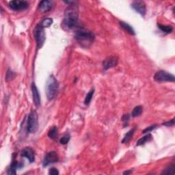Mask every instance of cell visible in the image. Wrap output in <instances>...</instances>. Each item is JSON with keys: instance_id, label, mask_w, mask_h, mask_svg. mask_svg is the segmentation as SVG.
<instances>
[{"instance_id": "obj_18", "label": "cell", "mask_w": 175, "mask_h": 175, "mask_svg": "<svg viewBox=\"0 0 175 175\" xmlns=\"http://www.w3.org/2000/svg\"><path fill=\"white\" fill-rule=\"evenodd\" d=\"M48 136L52 140H55L58 138V128L53 126L48 132Z\"/></svg>"}, {"instance_id": "obj_29", "label": "cell", "mask_w": 175, "mask_h": 175, "mask_svg": "<svg viewBox=\"0 0 175 175\" xmlns=\"http://www.w3.org/2000/svg\"><path fill=\"white\" fill-rule=\"evenodd\" d=\"M163 125H165V126H166V127L174 126V118H173V119H172L171 120H170V121H168V122H163Z\"/></svg>"}, {"instance_id": "obj_20", "label": "cell", "mask_w": 175, "mask_h": 175, "mask_svg": "<svg viewBox=\"0 0 175 175\" xmlns=\"http://www.w3.org/2000/svg\"><path fill=\"white\" fill-rule=\"evenodd\" d=\"M142 112H143L142 106H141V105H138V106H136L135 108L133 109V112H132V114H131V116L134 118L137 117V116H139L142 113Z\"/></svg>"}, {"instance_id": "obj_16", "label": "cell", "mask_w": 175, "mask_h": 175, "mask_svg": "<svg viewBox=\"0 0 175 175\" xmlns=\"http://www.w3.org/2000/svg\"><path fill=\"white\" fill-rule=\"evenodd\" d=\"M135 130H136L135 128H133V129L130 130L129 132H127V133L125 134L124 138H123L122 140V144H127L131 140L132 138H133L134 132H135Z\"/></svg>"}, {"instance_id": "obj_8", "label": "cell", "mask_w": 175, "mask_h": 175, "mask_svg": "<svg viewBox=\"0 0 175 175\" xmlns=\"http://www.w3.org/2000/svg\"><path fill=\"white\" fill-rule=\"evenodd\" d=\"M9 6L14 10H23L28 8L29 3L23 0H15L9 2Z\"/></svg>"}, {"instance_id": "obj_26", "label": "cell", "mask_w": 175, "mask_h": 175, "mask_svg": "<svg viewBox=\"0 0 175 175\" xmlns=\"http://www.w3.org/2000/svg\"><path fill=\"white\" fill-rule=\"evenodd\" d=\"M130 118V115L129 114H124L123 116L122 117V121L124 123V127H127L128 125V122H129V120Z\"/></svg>"}, {"instance_id": "obj_27", "label": "cell", "mask_w": 175, "mask_h": 175, "mask_svg": "<svg viewBox=\"0 0 175 175\" xmlns=\"http://www.w3.org/2000/svg\"><path fill=\"white\" fill-rule=\"evenodd\" d=\"M156 127H157V125H151V126L146 128V129L143 131V133H149V132H151L152 131V130H154L155 129Z\"/></svg>"}, {"instance_id": "obj_7", "label": "cell", "mask_w": 175, "mask_h": 175, "mask_svg": "<svg viewBox=\"0 0 175 175\" xmlns=\"http://www.w3.org/2000/svg\"><path fill=\"white\" fill-rule=\"evenodd\" d=\"M58 161H59V157H58L57 152L55 151L49 152L44 157L43 161H42V166L44 167H47L51 163H57Z\"/></svg>"}, {"instance_id": "obj_22", "label": "cell", "mask_w": 175, "mask_h": 175, "mask_svg": "<svg viewBox=\"0 0 175 175\" xmlns=\"http://www.w3.org/2000/svg\"><path fill=\"white\" fill-rule=\"evenodd\" d=\"M174 165L171 164L165 170H163V171L161 172V174H174Z\"/></svg>"}, {"instance_id": "obj_13", "label": "cell", "mask_w": 175, "mask_h": 175, "mask_svg": "<svg viewBox=\"0 0 175 175\" xmlns=\"http://www.w3.org/2000/svg\"><path fill=\"white\" fill-rule=\"evenodd\" d=\"M53 6V3L51 1L49 0H43L41 1L39 4V9L42 12H48L51 10Z\"/></svg>"}, {"instance_id": "obj_30", "label": "cell", "mask_w": 175, "mask_h": 175, "mask_svg": "<svg viewBox=\"0 0 175 175\" xmlns=\"http://www.w3.org/2000/svg\"><path fill=\"white\" fill-rule=\"evenodd\" d=\"M131 172H132L131 170H128V171H125V172H123V174H131Z\"/></svg>"}, {"instance_id": "obj_25", "label": "cell", "mask_w": 175, "mask_h": 175, "mask_svg": "<svg viewBox=\"0 0 175 175\" xmlns=\"http://www.w3.org/2000/svg\"><path fill=\"white\" fill-rule=\"evenodd\" d=\"M70 139V135H69V134H66V135L64 136L61 139H60V143L62 144H66L69 142Z\"/></svg>"}, {"instance_id": "obj_11", "label": "cell", "mask_w": 175, "mask_h": 175, "mask_svg": "<svg viewBox=\"0 0 175 175\" xmlns=\"http://www.w3.org/2000/svg\"><path fill=\"white\" fill-rule=\"evenodd\" d=\"M21 156L27 158L30 163L35 161V152L31 147H26L21 152Z\"/></svg>"}, {"instance_id": "obj_4", "label": "cell", "mask_w": 175, "mask_h": 175, "mask_svg": "<svg viewBox=\"0 0 175 175\" xmlns=\"http://www.w3.org/2000/svg\"><path fill=\"white\" fill-rule=\"evenodd\" d=\"M39 129V117L36 112L32 110L29 114L28 118V127L27 129L29 133H34Z\"/></svg>"}, {"instance_id": "obj_19", "label": "cell", "mask_w": 175, "mask_h": 175, "mask_svg": "<svg viewBox=\"0 0 175 175\" xmlns=\"http://www.w3.org/2000/svg\"><path fill=\"white\" fill-rule=\"evenodd\" d=\"M158 28L160 29L162 32L166 34H170L173 31V28H172V26H166V25H161L159 23L158 24Z\"/></svg>"}, {"instance_id": "obj_28", "label": "cell", "mask_w": 175, "mask_h": 175, "mask_svg": "<svg viewBox=\"0 0 175 175\" xmlns=\"http://www.w3.org/2000/svg\"><path fill=\"white\" fill-rule=\"evenodd\" d=\"M49 174L51 175H58L59 174V172L55 168H51L49 171Z\"/></svg>"}, {"instance_id": "obj_3", "label": "cell", "mask_w": 175, "mask_h": 175, "mask_svg": "<svg viewBox=\"0 0 175 175\" xmlns=\"http://www.w3.org/2000/svg\"><path fill=\"white\" fill-rule=\"evenodd\" d=\"M59 89V83L53 75H50L46 82V96L47 99L51 101L57 95Z\"/></svg>"}, {"instance_id": "obj_21", "label": "cell", "mask_w": 175, "mask_h": 175, "mask_svg": "<svg viewBox=\"0 0 175 175\" xmlns=\"http://www.w3.org/2000/svg\"><path fill=\"white\" fill-rule=\"evenodd\" d=\"M53 23V19H51V18H46L44 20H42V21L41 22V26L43 28H49L51 26V24Z\"/></svg>"}, {"instance_id": "obj_24", "label": "cell", "mask_w": 175, "mask_h": 175, "mask_svg": "<svg viewBox=\"0 0 175 175\" xmlns=\"http://www.w3.org/2000/svg\"><path fill=\"white\" fill-rule=\"evenodd\" d=\"M15 75H16V74H15L14 72H13L12 70H10V69H8L7 73H6V80L7 81H10L12 80L13 78L15 77Z\"/></svg>"}, {"instance_id": "obj_9", "label": "cell", "mask_w": 175, "mask_h": 175, "mask_svg": "<svg viewBox=\"0 0 175 175\" xmlns=\"http://www.w3.org/2000/svg\"><path fill=\"white\" fill-rule=\"evenodd\" d=\"M131 7L136 12L144 17L147 12V8L144 1H134L131 4Z\"/></svg>"}, {"instance_id": "obj_12", "label": "cell", "mask_w": 175, "mask_h": 175, "mask_svg": "<svg viewBox=\"0 0 175 175\" xmlns=\"http://www.w3.org/2000/svg\"><path fill=\"white\" fill-rule=\"evenodd\" d=\"M32 92L34 103L35 105L37 107H39L40 105V96L39 94V91L38 90L37 87L35 85L34 83H32Z\"/></svg>"}, {"instance_id": "obj_1", "label": "cell", "mask_w": 175, "mask_h": 175, "mask_svg": "<svg viewBox=\"0 0 175 175\" xmlns=\"http://www.w3.org/2000/svg\"><path fill=\"white\" fill-rule=\"evenodd\" d=\"M75 4V3H74ZM71 4L66 8L64 12V18L62 21V26L65 30L77 28L78 23V9L75 4Z\"/></svg>"}, {"instance_id": "obj_23", "label": "cell", "mask_w": 175, "mask_h": 175, "mask_svg": "<svg viewBox=\"0 0 175 175\" xmlns=\"http://www.w3.org/2000/svg\"><path fill=\"white\" fill-rule=\"evenodd\" d=\"M94 93H95V89H92L91 90H90L88 92V93L87 94V95L85 98V101H84V104L86 105H88L90 103L92 98H93V96L94 95Z\"/></svg>"}, {"instance_id": "obj_17", "label": "cell", "mask_w": 175, "mask_h": 175, "mask_svg": "<svg viewBox=\"0 0 175 175\" xmlns=\"http://www.w3.org/2000/svg\"><path fill=\"white\" fill-rule=\"evenodd\" d=\"M152 139V135L150 133H148L147 135H146L145 136L142 137V138H140V140L138 141L137 142V146H141L144 144L148 142H149L150 140H151Z\"/></svg>"}, {"instance_id": "obj_2", "label": "cell", "mask_w": 175, "mask_h": 175, "mask_svg": "<svg viewBox=\"0 0 175 175\" xmlns=\"http://www.w3.org/2000/svg\"><path fill=\"white\" fill-rule=\"evenodd\" d=\"M75 39L84 47H88L95 40V34L84 28H77L75 32Z\"/></svg>"}, {"instance_id": "obj_6", "label": "cell", "mask_w": 175, "mask_h": 175, "mask_svg": "<svg viewBox=\"0 0 175 175\" xmlns=\"http://www.w3.org/2000/svg\"><path fill=\"white\" fill-rule=\"evenodd\" d=\"M34 37L36 41L37 46L39 48H41L45 41V32L41 25H38L34 30Z\"/></svg>"}, {"instance_id": "obj_5", "label": "cell", "mask_w": 175, "mask_h": 175, "mask_svg": "<svg viewBox=\"0 0 175 175\" xmlns=\"http://www.w3.org/2000/svg\"><path fill=\"white\" fill-rule=\"evenodd\" d=\"M154 79L158 82H174V76L165 71H159L155 74Z\"/></svg>"}, {"instance_id": "obj_14", "label": "cell", "mask_w": 175, "mask_h": 175, "mask_svg": "<svg viewBox=\"0 0 175 175\" xmlns=\"http://www.w3.org/2000/svg\"><path fill=\"white\" fill-rule=\"evenodd\" d=\"M23 163H20L17 161H13L12 163L10 164V166L9 167L8 170V174H17V170L18 168H21L23 166Z\"/></svg>"}, {"instance_id": "obj_10", "label": "cell", "mask_w": 175, "mask_h": 175, "mask_svg": "<svg viewBox=\"0 0 175 175\" xmlns=\"http://www.w3.org/2000/svg\"><path fill=\"white\" fill-rule=\"evenodd\" d=\"M118 58L115 56H111V57L107 58L103 63L104 69L105 71H107L108 69L114 68L118 64Z\"/></svg>"}, {"instance_id": "obj_15", "label": "cell", "mask_w": 175, "mask_h": 175, "mask_svg": "<svg viewBox=\"0 0 175 175\" xmlns=\"http://www.w3.org/2000/svg\"><path fill=\"white\" fill-rule=\"evenodd\" d=\"M120 25L121 26V28H122L123 30L126 31V32L129 34L131 35H135L136 33H135V31L133 29V28L131 26H129V24L125 23V22H123V21H120Z\"/></svg>"}]
</instances>
